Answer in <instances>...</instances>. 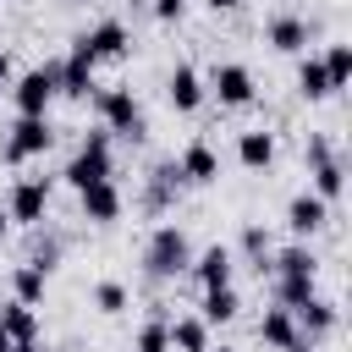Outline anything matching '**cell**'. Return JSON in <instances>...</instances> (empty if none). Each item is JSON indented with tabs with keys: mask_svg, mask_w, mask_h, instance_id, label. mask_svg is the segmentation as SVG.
Wrapping results in <instances>:
<instances>
[{
	"mask_svg": "<svg viewBox=\"0 0 352 352\" xmlns=\"http://www.w3.org/2000/svg\"><path fill=\"white\" fill-rule=\"evenodd\" d=\"M143 264H148L154 280L187 275V270H192V242H187V231H182V226H160V231L148 236V248H143Z\"/></svg>",
	"mask_w": 352,
	"mask_h": 352,
	"instance_id": "obj_1",
	"label": "cell"
},
{
	"mask_svg": "<svg viewBox=\"0 0 352 352\" xmlns=\"http://www.w3.org/2000/svg\"><path fill=\"white\" fill-rule=\"evenodd\" d=\"M66 182H72L77 192L94 187V182H110V132H104V126L77 143V154H72V165H66Z\"/></svg>",
	"mask_w": 352,
	"mask_h": 352,
	"instance_id": "obj_2",
	"label": "cell"
},
{
	"mask_svg": "<svg viewBox=\"0 0 352 352\" xmlns=\"http://www.w3.org/2000/svg\"><path fill=\"white\" fill-rule=\"evenodd\" d=\"M94 104H99L104 132L143 138V104H138V94H132V88H104V94H94Z\"/></svg>",
	"mask_w": 352,
	"mask_h": 352,
	"instance_id": "obj_3",
	"label": "cell"
},
{
	"mask_svg": "<svg viewBox=\"0 0 352 352\" xmlns=\"http://www.w3.org/2000/svg\"><path fill=\"white\" fill-rule=\"evenodd\" d=\"M55 143V132H50V121L44 116H16V126L6 132V143H0V160L6 165H16V160H33V154H44Z\"/></svg>",
	"mask_w": 352,
	"mask_h": 352,
	"instance_id": "obj_4",
	"label": "cell"
},
{
	"mask_svg": "<svg viewBox=\"0 0 352 352\" xmlns=\"http://www.w3.org/2000/svg\"><path fill=\"white\" fill-rule=\"evenodd\" d=\"M11 99H16V110H22V116H44V110H50V99H55V60H44V66L22 72V77H16V88H11Z\"/></svg>",
	"mask_w": 352,
	"mask_h": 352,
	"instance_id": "obj_5",
	"label": "cell"
},
{
	"mask_svg": "<svg viewBox=\"0 0 352 352\" xmlns=\"http://www.w3.org/2000/svg\"><path fill=\"white\" fill-rule=\"evenodd\" d=\"M44 209H50V182H44V176L16 182V187H11V198H6V214H11L16 226H38V220H44Z\"/></svg>",
	"mask_w": 352,
	"mask_h": 352,
	"instance_id": "obj_6",
	"label": "cell"
},
{
	"mask_svg": "<svg viewBox=\"0 0 352 352\" xmlns=\"http://www.w3.org/2000/svg\"><path fill=\"white\" fill-rule=\"evenodd\" d=\"M126 44H132V38H126V28H121V22L110 16V22L88 28V33H82V38L72 44V50H82V55H88V60L99 66V60H121V55H126Z\"/></svg>",
	"mask_w": 352,
	"mask_h": 352,
	"instance_id": "obj_7",
	"label": "cell"
},
{
	"mask_svg": "<svg viewBox=\"0 0 352 352\" xmlns=\"http://www.w3.org/2000/svg\"><path fill=\"white\" fill-rule=\"evenodd\" d=\"M209 88H214V99L220 104H253V72L242 66V60H220L214 72H209Z\"/></svg>",
	"mask_w": 352,
	"mask_h": 352,
	"instance_id": "obj_8",
	"label": "cell"
},
{
	"mask_svg": "<svg viewBox=\"0 0 352 352\" xmlns=\"http://www.w3.org/2000/svg\"><path fill=\"white\" fill-rule=\"evenodd\" d=\"M286 226H292L297 236H314V231L330 226V204H324L319 192H297V198L286 204Z\"/></svg>",
	"mask_w": 352,
	"mask_h": 352,
	"instance_id": "obj_9",
	"label": "cell"
},
{
	"mask_svg": "<svg viewBox=\"0 0 352 352\" xmlns=\"http://www.w3.org/2000/svg\"><path fill=\"white\" fill-rule=\"evenodd\" d=\"M55 94H72V99H88L94 94V60L82 50H72L60 66H55Z\"/></svg>",
	"mask_w": 352,
	"mask_h": 352,
	"instance_id": "obj_10",
	"label": "cell"
},
{
	"mask_svg": "<svg viewBox=\"0 0 352 352\" xmlns=\"http://www.w3.org/2000/svg\"><path fill=\"white\" fill-rule=\"evenodd\" d=\"M292 319H297V336H308V341H319V336H330L336 330V302L330 297H308L302 308H292Z\"/></svg>",
	"mask_w": 352,
	"mask_h": 352,
	"instance_id": "obj_11",
	"label": "cell"
},
{
	"mask_svg": "<svg viewBox=\"0 0 352 352\" xmlns=\"http://www.w3.org/2000/svg\"><path fill=\"white\" fill-rule=\"evenodd\" d=\"M165 94H170V110L192 116V110L204 104V77H198L192 66H176V72H170V82H165Z\"/></svg>",
	"mask_w": 352,
	"mask_h": 352,
	"instance_id": "obj_12",
	"label": "cell"
},
{
	"mask_svg": "<svg viewBox=\"0 0 352 352\" xmlns=\"http://www.w3.org/2000/svg\"><path fill=\"white\" fill-rule=\"evenodd\" d=\"M77 198H82V214H88L94 226H110V220L121 214V192H116V182H94V187H82Z\"/></svg>",
	"mask_w": 352,
	"mask_h": 352,
	"instance_id": "obj_13",
	"label": "cell"
},
{
	"mask_svg": "<svg viewBox=\"0 0 352 352\" xmlns=\"http://www.w3.org/2000/svg\"><path fill=\"white\" fill-rule=\"evenodd\" d=\"M192 275H198V286L204 292H214V286H231V248H204L198 258H192Z\"/></svg>",
	"mask_w": 352,
	"mask_h": 352,
	"instance_id": "obj_14",
	"label": "cell"
},
{
	"mask_svg": "<svg viewBox=\"0 0 352 352\" xmlns=\"http://www.w3.org/2000/svg\"><path fill=\"white\" fill-rule=\"evenodd\" d=\"M176 170H182L187 182H214V176H220V154H214V148L198 138V143H187V148H182Z\"/></svg>",
	"mask_w": 352,
	"mask_h": 352,
	"instance_id": "obj_15",
	"label": "cell"
},
{
	"mask_svg": "<svg viewBox=\"0 0 352 352\" xmlns=\"http://www.w3.org/2000/svg\"><path fill=\"white\" fill-rule=\"evenodd\" d=\"M264 38H270V50H280V55H297V50L308 44V22H302V16H270Z\"/></svg>",
	"mask_w": 352,
	"mask_h": 352,
	"instance_id": "obj_16",
	"label": "cell"
},
{
	"mask_svg": "<svg viewBox=\"0 0 352 352\" xmlns=\"http://www.w3.org/2000/svg\"><path fill=\"white\" fill-rule=\"evenodd\" d=\"M236 160H242L248 170H264V165L275 160V132H264V126L242 132V138H236Z\"/></svg>",
	"mask_w": 352,
	"mask_h": 352,
	"instance_id": "obj_17",
	"label": "cell"
},
{
	"mask_svg": "<svg viewBox=\"0 0 352 352\" xmlns=\"http://www.w3.org/2000/svg\"><path fill=\"white\" fill-rule=\"evenodd\" d=\"M264 270H270V275H319V258H314L308 242H292V248H280Z\"/></svg>",
	"mask_w": 352,
	"mask_h": 352,
	"instance_id": "obj_18",
	"label": "cell"
},
{
	"mask_svg": "<svg viewBox=\"0 0 352 352\" xmlns=\"http://www.w3.org/2000/svg\"><path fill=\"white\" fill-rule=\"evenodd\" d=\"M258 341L275 346V352H286V346L297 341V319H292L286 308H264V319H258Z\"/></svg>",
	"mask_w": 352,
	"mask_h": 352,
	"instance_id": "obj_19",
	"label": "cell"
},
{
	"mask_svg": "<svg viewBox=\"0 0 352 352\" xmlns=\"http://www.w3.org/2000/svg\"><path fill=\"white\" fill-rule=\"evenodd\" d=\"M0 330H6L11 341H38V314L11 297V302H0Z\"/></svg>",
	"mask_w": 352,
	"mask_h": 352,
	"instance_id": "obj_20",
	"label": "cell"
},
{
	"mask_svg": "<svg viewBox=\"0 0 352 352\" xmlns=\"http://www.w3.org/2000/svg\"><path fill=\"white\" fill-rule=\"evenodd\" d=\"M308 297H319V286H314V275H275V308H302Z\"/></svg>",
	"mask_w": 352,
	"mask_h": 352,
	"instance_id": "obj_21",
	"label": "cell"
},
{
	"mask_svg": "<svg viewBox=\"0 0 352 352\" xmlns=\"http://www.w3.org/2000/svg\"><path fill=\"white\" fill-rule=\"evenodd\" d=\"M236 308H242V297H236V286H214V292H204V324H231L236 319Z\"/></svg>",
	"mask_w": 352,
	"mask_h": 352,
	"instance_id": "obj_22",
	"label": "cell"
},
{
	"mask_svg": "<svg viewBox=\"0 0 352 352\" xmlns=\"http://www.w3.org/2000/svg\"><path fill=\"white\" fill-rule=\"evenodd\" d=\"M165 336H170L176 352H204V346H209V324H204V319H170Z\"/></svg>",
	"mask_w": 352,
	"mask_h": 352,
	"instance_id": "obj_23",
	"label": "cell"
},
{
	"mask_svg": "<svg viewBox=\"0 0 352 352\" xmlns=\"http://www.w3.org/2000/svg\"><path fill=\"white\" fill-rule=\"evenodd\" d=\"M297 94H302V99H330V94H336L330 77H324V66H319V55H302V66H297Z\"/></svg>",
	"mask_w": 352,
	"mask_h": 352,
	"instance_id": "obj_24",
	"label": "cell"
},
{
	"mask_svg": "<svg viewBox=\"0 0 352 352\" xmlns=\"http://www.w3.org/2000/svg\"><path fill=\"white\" fill-rule=\"evenodd\" d=\"M319 66H324L330 88H346V82H352V44H330V50L319 55Z\"/></svg>",
	"mask_w": 352,
	"mask_h": 352,
	"instance_id": "obj_25",
	"label": "cell"
},
{
	"mask_svg": "<svg viewBox=\"0 0 352 352\" xmlns=\"http://www.w3.org/2000/svg\"><path fill=\"white\" fill-rule=\"evenodd\" d=\"M341 187H346V165H341V160L314 165V192H319L324 204H336V198H341Z\"/></svg>",
	"mask_w": 352,
	"mask_h": 352,
	"instance_id": "obj_26",
	"label": "cell"
},
{
	"mask_svg": "<svg viewBox=\"0 0 352 352\" xmlns=\"http://www.w3.org/2000/svg\"><path fill=\"white\" fill-rule=\"evenodd\" d=\"M44 280H50L44 270H33V264H16V270H11V292H16V302H28V308H33V302L44 297Z\"/></svg>",
	"mask_w": 352,
	"mask_h": 352,
	"instance_id": "obj_27",
	"label": "cell"
},
{
	"mask_svg": "<svg viewBox=\"0 0 352 352\" xmlns=\"http://www.w3.org/2000/svg\"><path fill=\"white\" fill-rule=\"evenodd\" d=\"M94 308H99V314H121V308H126V286H121V280H99V286H94Z\"/></svg>",
	"mask_w": 352,
	"mask_h": 352,
	"instance_id": "obj_28",
	"label": "cell"
},
{
	"mask_svg": "<svg viewBox=\"0 0 352 352\" xmlns=\"http://www.w3.org/2000/svg\"><path fill=\"white\" fill-rule=\"evenodd\" d=\"M242 253L258 258V275H264V258H270V231L264 226H242Z\"/></svg>",
	"mask_w": 352,
	"mask_h": 352,
	"instance_id": "obj_29",
	"label": "cell"
},
{
	"mask_svg": "<svg viewBox=\"0 0 352 352\" xmlns=\"http://www.w3.org/2000/svg\"><path fill=\"white\" fill-rule=\"evenodd\" d=\"M138 352H170V336H165V319H154V324H143V330H138Z\"/></svg>",
	"mask_w": 352,
	"mask_h": 352,
	"instance_id": "obj_30",
	"label": "cell"
},
{
	"mask_svg": "<svg viewBox=\"0 0 352 352\" xmlns=\"http://www.w3.org/2000/svg\"><path fill=\"white\" fill-rule=\"evenodd\" d=\"M302 154H308V165H324V160H336V154H330V138H324V132H308Z\"/></svg>",
	"mask_w": 352,
	"mask_h": 352,
	"instance_id": "obj_31",
	"label": "cell"
},
{
	"mask_svg": "<svg viewBox=\"0 0 352 352\" xmlns=\"http://www.w3.org/2000/svg\"><path fill=\"white\" fill-rule=\"evenodd\" d=\"M55 258H60V242H44V248H33V258H28V264L50 275V270H55Z\"/></svg>",
	"mask_w": 352,
	"mask_h": 352,
	"instance_id": "obj_32",
	"label": "cell"
},
{
	"mask_svg": "<svg viewBox=\"0 0 352 352\" xmlns=\"http://www.w3.org/2000/svg\"><path fill=\"white\" fill-rule=\"evenodd\" d=\"M182 6H187V0H154V16H160V22H176Z\"/></svg>",
	"mask_w": 352,
	"mask_h": 352,
	"instance_id": "obj_33",
	"label": "cell"
},
{
	"mask_svg": "<svg viewBox=\"0 0 352 352\" xmlns=\"http://www.w3.org/2000/svg\"><path fill=\"white\" fill-rule=\"evenodd\" d=\"M6 77H11V50L0 44V88H6Z\"/></svg>",
	"mask_w": 352,
	"mask_h": 352,
	"instance_id": "obj_34",
	"label": "cell"
},
{
	"mask_svg": "<svg viewBox=\"0 0 352 352\" xmlns=\"http://www.w3.org/2000/svg\"><path fill=\"white\" fill-rule=\"evenodd\" d=\"M286 352H314V341H308V336H297V341H292Z\"/></svg>",
	"mask_w": 352,
	"mask_h": 352,
	"instance_id": "obj_35",
	"label": "cell"
},
{
	"mask_svg": "<svg viewBox=\"0 0 352 352\" xmlns=\"http://www.w3.org/2000/svg\"><path fill=\"white\" fill-rule=\"evenodd\" d=\"M11 352H44L38 341H11Z\"/></svg>",
	"mask_w": 352,
	"mask_h": 352,
	"instance_id": "obj_36",
	"label": "cell"
},
{
	"mask_svg": "<svg viewBox=\"0 0 352 352\" xmlns=\"http://www.w3.org/2000/svg\"><path fill=\"white\" fill-rule=\"evenodd\" d=\"M204 6H214V11H231V6H236V0H204Z\"/></svg>",
	"mask_w": 352,
	"mask_h": 352,
	"instance_id": "obj_37",
	"label": "cell"
},
{
	"mask_svg": "<svg viewBox=\"0 0 352 352\" xmlns=\"http://www.w3.org/2000/svg\"><path fill=\"white\" fill-rule=\"evenodd\" d=\"M6 231H11V214H0V242H6Z\"/></svg>",
	"mask_w": 352,
	"mask_h": 352,
	"instance_id": "obj_38",
	"label": "cell"
},
{
	"mask_svg": "<svg viewBox=\"0 0 352 352\" xmlns=\"http://www.w3.org/2000/svg\"><path fill=\"white\" fill-rule=\"evenodd\" d=\"M0 352H11V336H6V330H0Z\"/></svg>",
	"mask_w": 352,
	"mask_h": 352,
	"instance_id": "obj_39",
	"label": "cell"
},
{
	"mask_svg": "<svg viewBox=\"0 0 352 352\" xmlns=\"http://www.w3.org/2000/svg\"><path fill=\"white\" fill-rule=\"evenodd\" d=\"M204 352H231V346H204Z\"/></svg>",
	"mask_w": 352,
	"mask_h": 352,
	"instance_id": "obj_40",
	"label": "cell"
}]
</instances>
